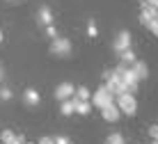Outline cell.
Returning <instances> with one entry per match:
<instances>
[{"instance_id": "1", "label": "cell", "mask_w": 158, "mask_h": 144, "mask_svg": "<svg viewBox=\"0 0 158 144\" xmlns=\"http://www.w3.org/2000/svg\"><path fill=\"white\" fill-rule=\"evenodd\" d=\"M115 105L119 108L122 114H128V117H133L138 112V101H135L133 94H119V96H115Z\"/></svg>"}, {"instance_id": "2", "label": "cell", "mask_w": 158, "mask_h": 144, "mask_svg": "<svg viewBox=\"0 0 158 144\" xmlns=\"http://www.w3.org/2000/svg\"><path fill=\"white\" fill-rule=\"evenodd\" d=\"M89 101H92V105H94V108L103 110V108H108L110 103H115V96H112V94L106 89V85H103V87H99V89L92 94V98H89Z\"/></svg>"}, {"instance_id": "3", "label": "cell", "mask_w": 158, "mask_h": 144, "mask_svg": "<svg viewBox=\"0 0 158 144\" xmlns=\"http://www.w3.org/2000/svg\"><path fill=\"white\" fill-rule=\"evenodd\" d=\"M51 53L57 55V57H69L71 55V41L64 39V37H55L51 43Z\"/></svg>"}, {"instance_id": "4", "label": "cell", "mask_w": 158, "mask_h": 144, "mask_svg": "<svg viewBox=\"0 0 158 144\" xmlns=\"http://www.w3.org/2000/svg\"><path fill=\"white\" fill-rule=\"evenodd\" d=\"M126 48H131V32L128 30H119L115 41H112V51L119 55L122 51H126Z\"/></svg>"}, {"instance_id": "5", "label": "cell", "mask_w": 158, "mask_h": 144, "mask_svg": "<svg viewBox=\"0 0 158 144\" xmlns=\"http://www.w3.org/2000/svg\"><path fill=\"white\" fill-rule=\"evenodd\" d=\"M76 94V87L71 85V82H62V85H57L55 87V94H53V96H55V101H67V98H71Z\"/></svg>"}, {"instance_id": "6", "label": "cell", "mask_w": 158, "mask_h": 144, "mask_svg": "<svg viewBox=\"0 0 158 144\" xmlns=\"http://www.w3.org/2000/svg\"><path fill=\"white\" fill-rule=\"evenodd\" d=\"M142 5V12H140V23H147V21L151 19H158V7H154V5H147V2H140Z\"/></svg>"}, {"instance_id": "7", "label": "cell", "mask_w": 158, "mask_h": 144, "mask_svg": "<svg viewBox=\"0 0 158 144\" xmlns=\"http://www.w3.org/2000/svg\"><path fill=\"white\" fill-rule=\"evenodd\" d=\"M37 23L39 25H51V23H55V19H53V12H51V7H39V12H37Z\"/></svg>"}, {"instance_id": "8", "label": "cell", "mask_w": 158, "mask_h": 144, "mask_svg": "<svg viewBox=\"0 0 158 144\" xmlns=\"http://www.w3.org/2000/svg\"><path fill=\"white\" fill-rule=\"evenodd\" d=\"M101 117L106 119V121H110V124H115V121H119L122 112H119V108H117L115 103H110L108 108H103V110H101Z\"/></svg>"}, {"instance_id": "9", "label": "cell", "mask_w": 158, "mask_h": 144, "mask_svg": "<svg viewBox=\"0 0 158 144\" xmlns=\"http://www.w3.org/2000/svg\"><path fill=\"white\" fill-rule=\"evenodd\" d=\"M23 101H25V105H30V108H35V105H39L41 96H39V92H37L35 87H28V89L23 92Z\"/></svg>"}, {"instance_id": "10", "label": "cell", "mask_w": 158, "mask_h": 144, "mask_svg": "<svg viewBox=\"0 0 158 144\" xmlns=\"http://www.w3.org/2000/svg\"><path fill=\"white\" fill-rule=\"evenodd\" d=\"M73 98V110H76V114H89V110H92V101H80V98H76V96H71Z\"/></svg>"}, {"instance_id": "11", "label": "cell", "mask_w": 158, "mask_h": 144, "mask_svg": "<svg viewBox=\"0 0 158 144\" xmlns=\"http://www.w3.org/2000/svg\"><path fill=\"white\" fill-rule=\"evenodd\" d=\"M131 69L135 71V76H138L140 80H147V78H149V66H147L144 62H140V60H135V62L131 64Z\"/></svg>"}, {"instance_id": "12", "label": "cell", "mask_w": 158, "mask_h": 144, "mask_svg": "<svg viewBox=\"0 0 158 144\" xmlns=\"http://www.w3.org/2000/svg\"><path fill=\"white\" fill-rule=\"evenodd\" d=\"M60 112H62L64 117H71V114L76 112V110H73V98H67V101L60 103Z\"/></svg>"}, {"instance_id": "13", "label": "cell", "mask_w": 158, "mask_h": 144, "mask_svg": "<svg viewBox=\"0 0 158 144\" xmlns=\"http://www.w3.org/2000/svg\"><path fill=\"white\" fill-rule=\"evenodd\" d=\"M119 60H122V62L126 64V66H131V64H133L138 57H135V53L131 51V48H126V51H122V53H119Z\"/></svg>"}, {"instance_id": "14", "label": "cell", "mask_w": 158, "mask_h": 144, "mask_svg": "<svg viewBox=\"0 0 158 144\" xmlns=\"http://www.w3.org/2000/svg\"><path fill=\"white\" fill-rule=\"evenodd\" d=\"M14 140H16V133L14 130L5 128L2 133H0V142H2V144H14Z\"/></svg>"}, {"instance_id": "15", "label": "cell", "mask_w": 158, "mask_h": 144, "mask_svg": "<svg viewBox=\"0 0 158 144\" xmlns=\"http://www.w3.org/2000/svg\"><path fill=\"white\" fill-rule=\"evenodd\" d=\"M73 96H76V98H80V101H89V98H92V92L87 89V87L80 85V87H76V94H73Z\"/></svg>"}, {"instance_id": "16", "label": "cell", "mask_w": 158, "mask_h": 144, "mask_svg": "<svg viewBox=\"0 0 158 144\" xmlns=\"http://www.w3.org/2000/svg\"><path fill=\"white\" fill-rule=\"evenodd\" d=\"M106 144H126V140H124L122 133H112V135L106 137Z\"/></svg>"}, {"instance_id": "17", "label": "cell", "mask_w": 158, "mask_h": 144, "mask_svg": "<svg viewBox=\"0 0 158 144\" xmlns=\"http://www.w3.org/2000/svg\"><path fill=\"white\" fill-rule=\"evenodd\" d=\"M87 35H89L92 39H96V37H99V27H96L94 21H89V23H87Z\"/></svg>"}, {"instance_id": "18", "label": "cell", "mask_w": 158, "mask_h": 144, "mask_svg": "<svg viewBox=\"0 0 158 144\" xmlns=\"http://www.w3.org/2000/svg\"><path fill=\"white\" fill-rule=\"evenodd\" d=\"M46 37H48V39H55V37H60V35H57V30H55V23L46 25Z\"/></svg>"}, {"instance_id": "19", "label": "cell", "mask_w": 158, "mask_h": 144, "mask_svg": "<svg viewBox=\"0 0 158 144\" xmlns=\"http://www.w3.org/2000/svg\"><path fill=\"white\" fill-rule=\"evenodd\" d=\"M12 96H14V94H12L9 87H0V98H2V101H9Z\"/></svg>"}, {"instance_id": "20", "label": "cell", "mask_w": 158, "mask_h": 144, "mask_svg": "<svg viewBox=\"0 0 158 144\" xmlns=\"http://www.w3.org/2000/svg\"><path fill=\"white\" fill-rule=\"evenodd\" d=\"M147 27H149V30L151 32H154V35L158 37V19H151V21H147V23H144Z\"/></svg>"}, {"instance_id": "21", "label": "cell", "mask_w": 158, "mask_h": 144, "mask_svg": "<svg viewBox=\"0 0 158 144\" xmlns=\"http://www.w3.org/2000/svg\"><path fill=\"white\" fill-rule=\"evenodd\" d=\"M53 142H55V144H71V140H69V137H64V135L53 137Z\"/></svg>"}, {"instance_id": "22", "label": "cell", "mask_w": 158, "mask_h": 144, "mask_svg": "<svg viewBox=\"0 0 158 144\" xmlns=\"http://www.w3.org/2000/svg\"><path fill=\"white\" fill-rule=\"evenodd\" d=\"M149 135L154 137V140L158 137V124H154V126H149Z\"/></svg>"}, {"instance_id": "23", "label": "cell", "mask_w": 158, "mask_h": 144, "mask_svg": "<svg viewBox=\"0 0 158 144\" xmlns=\"http://www.w3.org/2000/svg\"><path fill=\"white\" fill-rule=\"evenodd\" d=\"M37 144H55V142H53V137H41Z\"/></svg>"}, {"instance_id": "24", "label": "cell", "mask_w": 158, "mask_h": 144, "mask_svg": "<svg viewBox=\"0 0 158 144\" xmlns=\"http://www.w3.org/2000/svg\"><path fill=\"white\" fill-rule=\"evenodd\" d=\"M14 144H25V142H23V137H21V135H16V140H14Z\"/></svg>"}, {"instance_id": "25", "label": "cell", "mask_w": 158, "mask_h": 144, "mask_svg": "<svg viewBox=\"0 0 158 144\" xmlns=\"http://www.w3.org/2000/svg\"><path fill=\"white\" fill-rule=\"evenodd\" d=\"M5 78V71H2V66H0V80H2Z\"/></svg>"}, {"instance_id": "26", "label": "cell", "mask_w": 158, "mask_h": 144, "mask_svg": "<svg viewBox=\"0 0 158 144\" xmlns=\"http://www.w3.org/2000/svg\"><path fill=\"white\" fill-rule=\"evenodd\" d=\"M5 41V35H2V30H0V43H2Z\"/></svg>"}, {"instance_id": "27", "label": "cell", "mask_w": 158, "mask_h": 144, "mask_svg": "<svg viewBox=\"0 0 158 144\" xmlns=\"http://www.w3.org/2000/svg\"><path fill=\"white\" fill-rule=\"evenodd\" d=\"M151 5H154V7H158V0H154V2H151Z\"/></svg>"}, {"instance_id": "28", "label": "cell", "mask_w": 158, "mask_h": 144, "mask_svg": "<svg viewBox=\"0 0 158 144\" xmlns=\"http://www.w3.org/2000/svg\"><path fill=\"white\" fill-rule=\"evenodd\" d=\"M7 2H14V0H7Z\"/></svg>"}, {"instance_id": "29", "label": "cell", "mask_w": 158, "mask_h": 144, "mask_svg": "<svg viewBox=\"0 0 158 144\" xmlns=\"http://www.w3.org/2000/svg\"><path fill=\"white\" fill-rule=\"evenodd\" d=\"M154 144H158V140H156V142H154Z\"/></svg>"}, {"instance_id": "30", "label": "cell", "mask_w": 158, "mask_h": 144, "mask_svg": "<svg viewBox=\"0 0 158 144\" xmlns=\"http://www.w3.org/2000/svg\"><path fill=\"white\" fill-rule=\"evenodd\" d=\"M156 140H158V137H156Z\"/></svg>"}, {"instance_id": "31", "label": "cell", "mask_w": 158, "mask_h": 144, "mask_svg": "<svg viewBox=\"0 0 158 144\" xmlns=\"http://www.w3.org/2000/svg\"><path fill=\"white\" fill-rule=\"evenodd\" d=\"M0 144H2V142H0Z\"/></svg>"}]
</instances>
